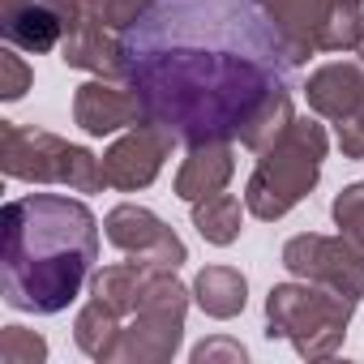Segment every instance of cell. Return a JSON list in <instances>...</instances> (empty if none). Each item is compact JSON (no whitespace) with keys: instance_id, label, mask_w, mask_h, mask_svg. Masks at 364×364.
<instances>
[{"instance_id":"obj_1","label":"cell","mask_w":364,"mask_h":364,"mask_svg":"<svg viewBox=\"0 0 364 364\" xmlns=\"http://www.w3.org/2000/svg\"><path fill=\"white\" fill-rule=\"evenodd\" d=\"M296 69L262 0H154L120 31V82L185 146L236 141Z\"/></svg>"},{"instance_id":"obj_2","label":"cell","mask_w":364,"mask_h":364,"mask_svg":"<svg viewBox=\"0 0 364 364\" xmlns=\"http://www.w3.org/2000/svg\"><path fill=\"white\" fill-rule=\"evenodd\" d=\"M0 223H5V257H0L5 304L35 317L65 313L82 296V283L99 257V223L90 206L60 193H31L9 202Z\"/></svg>"},{"instance_id":"obj_3","label":"cell","mask_w":364,"mask_h":364,"mask_svg":"<svg viewBox=\"0 0 364 364\" xmlns=\"http://www.w3.org/2000/svg\"><path fill=\"white\" fill-rule=\"evenodd\" d=\"M326 150H330V137L317 120L309 116H296L291 129L257 154V167L245 185V206L253 219L262 223H274L283 219L287 210H296L313 185L321 180V163H326Z\"/></svg>"},{"instance_id":"obj_4","label":"cell","mask_w":364,"mask_h":364,"mask_svg":"<svg viewBox=\"0 0 364 364\" xmlns=\"http://www.w3.org/2000/svg\"><path fill=\"white\" fill-rule=\"evenodd\" d=\"M355 300L321 287V283H279L266 296V334L287 338L304 360H330L351 326Z\"/></svg>"},{"instance_id":"obj_5","label":"cell","mask_w":364,"mask_h":364,"mask_svg":"<svg viewBox=\"0 0 364 364\" xmlns=\"http://www.w3.org/2000/svg\"><path fill=\"white\" fill-rule=\"evenodd\" d=\"M0 167L14 180L31 185H65L73 193H99L103 180V159H95L86 146H73L56 133L26 129L14 120H0Z\"/></svg>"},{"instance_id":"obj_6","label":"cell","mask_w":364,"mask_h":364,"mask_svg":"<svg viewBox=\"0 0 364 364\" xmlns=\"http://www.w3.org/2000/svg\"><path fill=\"white\" fill-rule=\"evenodd\" d=\"M189 287L176 279V270H154L146 274L137 313L124 321L120 343L112 351V364H159L171 360L185 338V313H189Z\"/></svg>"},{"instance_id":"obj_7","label":"cell","mask_w":364,"mask_h":364,"mask_svg":"<svg viewBox=\"0 0 364 364\" xmlns=\"http://www.w3.org/2000/svg\"><path fill=\"white\" fill-rule=\"evenodd\" d=\"M65 22L60 60L99 77H120V31L107 22V0H48Z\"/></svg>"},{"instance_id":"obj_8","label":"cell","mask_w":364,"mask_h":364,"mask_svg":"<svg viewBox=\"0 0 364 364\" xmlns=\"http://www.w3.org/2000/svg\"><path fill=\"white\" fill-rule=\"evenodd\" d=\"M283 266H287V274L321 283L355 304L364 296V249L351 245L347 236H317V232L291 236L283 245Z\"/></svg>"},{"instance_id":"obj_9","label":"cell","mask_w":364,"mask_h":364,"mask_svg":"<svg viewBox=\"0 0 364 364\" xmlns=\"http://www.w3.org/2000/svg\"><path fill=\"white\" fill-rule=\"evenodd\" d=\"M103 232H107V240H112L120 253H129V257H137V262H146V266H154V270H180V266L189 262L185 240H180V236H176L154 210H146V206L124 202V206L107 210Z\"/></svg>"},{"instance_id":"obj_10","label":"cell","mask_w":364,"mask_h":364,"mask_svg":"<svg viewBox=\"0 0 364 364\" xmlns=\"http://www.w3.org/2000/svg\"><path fill=\"white\" fill-rule=\"evenodd\" d=\"M171 146H176V137H171L163 124H154V120L133 124V129H129L120 141H112L107 154H103V180H107V189L133 193V189L154 185V176L163 171Z\"/></svg>"},{"instance_id":"obj_11","label":"cell","mask_w":364,"mask_h":364,"mask_svg":"<svg viewBox=\"0 0 364 364\" xmlns=\"http://www.w3.org/2000/svg\"><path fill=\"white\" fill-rule=\"evenodd\" d=\"M73 120L90 137H107V133L141 124L146 112H141V99L133 95L129 82H120V77H95V82L77 86V95H73Z\"/></svg>"},{"instance_id":"obj_12","label":"cell","mask_w":364,"mask_h":364,"mask_svg":"<svg viewBox=\"0 0 364 364\" xmlns=\"http://www.w3.org/2000/svg\"><path fill=\"white\" fill-rule=\"evenodd\" d=\"M232 176H236L232 141H198V146H189L185 163L176 171V198H185V202L215 198L232 185Z\"/></svg>"},{"instance_id":"obj_13","label":"cell","mask_w":364,"mask_h":364,"mask_svg":"<svg viewBox=\"0 0 364 364\" xmlns=\"http://www.w3.org/2000/svg\"><path fill=\"white\" fill-rule=\"evenodd\" d=\"M0 35L22 52H52L65 39V22L48 0H0Z\"/></svg>"},{"instance_id":"obj_14","label":"cell","mask_w":364,"mask_h":364,"mask_svg":"<svg viewBox=\"0 0 364 364\" xmlns=\"http://www.w3.org/2000/svg\"><path fill=\"white\" fill-rule=\"evenodd\" d=\"M304 99L317 116L326 120H343L351 116L360 103H364V65H351V60H334V65H321L309 73L304 82Z\"/></svg>"},{"instance_id":"obj_15","label":"cell","mask_w":364,"mask_h":364,"mask_svg":"<svg viewBox=\"0 0 364 364\" xmlns=\"http://www.w3.org/2000/svg\"><path fill=\"white\" fill-rule=\"evenodd\" d=\"M266 18L279 26V35L291 48V60L304 65L313 52H321V26L330 18V0H262Z\"/></svg>"},{"instance_id":"obj_16","label":"cell","mask_w":364,"mask_h":364,"mask_svg":"<svg viewBox=\"0 0 364 364\" xmlns=\"http://www.w3.org/2000/svg\"><path fill=\"white\" fill-rule=\"evenodd\" d=\"M193 300L202 304L206 317L228 321V317L245 313V304H249V279L236 266H206L193 279Z\"/></svg>"},{"instance_id":"obj_17","label":"cell","mask_w":364,"mask_h":364,"mask_svg":"<svg viewBox=\"0 0 364 364\" xmlns=\"http://www.w3.org/2000/svg\"><path fill=\"white\" fill-rule=\"evenodd\" d=\"M120 330H124V317L116 313V309H107L99 296H90V304L77 313V321H73V338H77V347L90 355V360H103V364H112V351H116V343H120Z\"/></svg>"},{"instance_id":"obj_18","label":"cell","mask_w":364,"mask_h":364,"mask_svg":"<svg viewBox=\"0 0 364 364\" xmlns=\"http://www.w3.org/2000/svg\"><path fill=\"white\" fill-rule=\"evenodd\" d=\"M245 210H249V206H240L232 193H215V198L193 202V228H198V236H202L206 245L228 249V245H236V236H240Z\"/></svg>"},{"instance_id":"obj_19","label":"cell","mask_w":364,"mask_h":364,"mask_svg":"<svg viewBox=\"0 0 364 364\" xmlns=\"http://www.w3.org/2000/svg\"><path fill=\"white\" fill-rule=\"evenodd\" d=\"M364 39V0H330V18L321 26V52H355Z\"/></svg>"},{"instance_id":"obj_20","label":"cell","mask_w":364,"mask_h":364,"mask_svg":"<svg viewBox=\"0 0 364 364\" xmlns=\"http://www.w3.org/2000/svg\"><path fill=\"white\" fill-rule=\"evenodd\" d=\"M48 360V338L22 326L0 330V364H43Z\"/></svg>"},{"instance_id":"obj_21","label":"cell","mask_w":364,"mask_h":364,"mask_svg":"<svg viewBox=\"0 0 364 364\" xmlns=\"http://www.w3.org/2000/svg\"><path fill=\"white\" fill-rule=\"evenodd\" d=\"M330 215H334V228H338L351 245L364 249V180H360V185H347V189L334 198Z\"/></svg>"},{"instance_id":"obj_22","label":"cell","mask_w":364,"mask_h":364,"mask_svg":"<svg viewBox=\"0 0 364 364\" xmlns=\"http://www.w3.org/2000/svg\"><path fill=\"white\" fill-rule=\"evenodd\" d=\"M31 82H35V73H31V65L18 56V48L9 43L5 52H0V99L5 103H14V99H22L26 90H31Z\"/></svg>"},{"instance_id":"obj_23","label":"cell","mask_w":364,"mask_h":364,"mask_svg":"<svg viewBox=\"0 0 364 364\" xmlns=\"http://www.w3.org/2000/svg\"><path fill=\"white\" fill-rule=\"evenodd\" d=\"M245 360H249L245 343H236L228 334H215V338L193 347V364H245Z\"/></svg>"},{"instance_id":"obj_24","label":"cell","mask_w":364,"mask_h":364,"mask_svg":"<svg viewBox=\"0 0 364 364\" xmlns=\"http://www.w3.org/2000/svg\"><path fill=\"white\" fill-rule=\"evenodd\" d=\"M334 129H338V150H343L347 159H364V103H360L351 116H343Z\"/></svg>"},{"instance_id":"obj_25","label":"cell","mask_w":364,"mask_h":364,"mask_svg":"<svg viewBox=\"0 0 364 364\" xmlns=\"http://www.w3.org/2000/svg\"><path fill=\"white\" fill-rule=\"evenodd\" d=\"M150 5H154V0H107V22H112V31H129Z\"/></svg>"},{"instance_id":"obj_26","label":"cell","mask_w":364,"mask_h":364,"mask_svg":"<svg viewBox=\"0 0 364 364\" xmlns=\"http://www.w3.org/2000/svg\"><path fill=\"white\" fill-rule=\"evenodd\" d=\"M355 56H360V65H364V39H360V48H355Z\"/></svg>"}]
</instances>
